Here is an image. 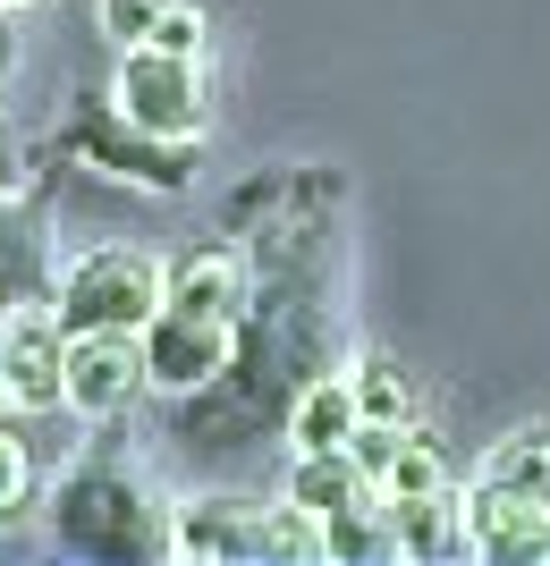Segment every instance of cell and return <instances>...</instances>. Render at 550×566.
Listing matches in <instances>:
<instances>
[{
    "instance_id": "cell-1",
    "label": "cell",
    "mask_w": 550,
    "mask_h": 566,
    "mask_svg": "<svg viewBox=\"0 0 550 566\" xmlns=\"http://www.w3.org/2000/svg\"><path fill=\"white\" fill-rule=\"evenodd\" d=\"M51 542L94 566H144V558H169V516L153 507V491L136 473L76 465L51 491Z\"/></svg>"
},
{
    "instance_id": "cell-2",
    "label": "cell",
    "mask_w": 550,
    "mask_h": 566,
    "mask_svg": "<svg viewBox=\"0 0 550 566\" xmlns=\"http://www.w3.org/2000/svg\"><path fill=\"white\" fill-rule=\"evenodd\" d=\"M162 296H169V271L153 254L102 245V254H85V262L60 271L51 313H60V331H69V338H85V331H153Z\"/></svg>"
},
{
    "instance_id": "cell-3",
    "label": "cell",
    "mask_w": 550,
    "mask_h": 566,
    "mask_svg": "<svg viewBox=\"0 0 550 566\" xmlns=\"http://www.w3.org/2000/svg\"><path fill=\"white\" fill-rule=\"evenodd\" d=\"M69 153L85 169H111V178L153 187V195H187L195 187V144L136 127L120 102H76V111H69Z\"/></svg>"
},
{
    "instance_id": "cell-4",
    "label": "cell",
    "mask_w": 550,
    "mask_h": 566,
    "mask_svg": "<svg viewBox=\"0 0 550 566\" xmlns=\"http://www.w3.org/2000/svg\"><path fill=\"white\" fill-rule=\"evenodd\" d=\"M111 102H120L136 127L153 136H204V76H195L187 51H162V43H127L120 51V76H111Z\"/></svg>"
},
{
    "instance_id": "cell-5",
    "label": "cell",
    "mask_w": 550,
    "mask_h": 566,
    "mask_svg": "<svg viewBox=\"0 0 550 566\" xmlns=\"http://www.w3.org/2000/svg\"><path fill=\"white\" fill-rule=\"evenodd\" d=\"M144 364H153V389H212L229 364H238V322L229 313H187V305H162L153 331H144Z\"/></svg>"
},
{
    "instance_id": "cell-6",
    "label": "cell",
    "mask_w": 550,
    "mask_h": 566,
    "mask_svg": "<svg viewBox=\"0 0 550 566\" xmlns=\"http://www.w3.org/2000/svg\"><path fill=\"white\" fill-rule=\"evenodd\" d=\"M0 398L18 415L69 406V331H60V313H18L0 331Z\"/></svg>"
},
{
    "instance_id": "cell-7",
    "label": "cell",
    "mask_w": 550,
    "mask_h": 566,
    "mask_svg": "<svg viewBox=\"0 0 550 566\" xmlns=\"http://www.w3.org/2000/svg\"><path fill=\"white\" fill-rule=\"evenodd\" d=\"M136 389H153L144 331H85V338H69V406L76 415H120Z\"/></svg>"
},
{
    "instance_id": "cell-8",
    "label": "cell",
    "mask_w": 550,
    "mask_h": 566,
    "mask_svg": "<svg viewBox=\"0 0 550 566\" xmlns=\"http://www.w3.org/2000/svg\"><path fill=\"white\" fill-rule=\"evenodd\" d=\"M169 558H187V566H212V558H271V524L255 499H187L178 516H169Z\"/></svg>"
},
{
    "instance_id": "cell-9",
    "label": "cell",
    "mask_w": 550,
    "mask_h": 566,
    "mask_svg": "<svg viewBox=\"0 0 550 566\" xmlns=\"http://www.w3.org/2000/svg\"><path fill=\"white\" fill-rule=\"evenodd\" d=\"M466 549L500 558V566H542L550 558V507L500 491V482H475V499H466Z\"/></svg>"
},
{
    "instance_id": "cell-10",
    "label": "cell",
    "mask_w": 550,
    "mask_h": 566,
    "mask_svg": "<svg viewBox=\"0 0 550 566\" xmlns=\"http://www.w3.org/2000/svg\"><path fill=\"white\" fill-rule=\"evenodd\" d=\"M356 423H364L356 380H339V373L305 380V389H297V406H288V440H297V449H347V440H356Z\"/></svg>"
},
{
    "instance_id": "cell-11",
    "label": "cell",
    "mask_w": 550,
    "mask_h": 566,
    "mask_svg": "<svg viewBox=\"0 0 550 566\" xmlns=\"http://www.w3.org/2000/svg\"><path fill=\"white\" fill-rule=\"evenodd\" d=\"M162 305H187V313H229V322H238V305H246V271H238V254L204 245V254L169 262V296H162Z\"/></svg>"
},
{
    "instance_id": "cell-12",
    "label": "cell",
    "mask_w": 550,
    "mask_h": 566,
    "mask_svg": "<svg viewBox=\"0 0 550 566\" xmlns=\"http://www.w3.org/2000/svg\"><path fill=\"white\" fill-rule=\"evenodd\" d=\"M288 499L313 507V516H331V507H347V499H373V482H364L356 449H297V465H288Z\"/></svg>"
},
{
    "instance_id": "cell-13",
    "label": "cell",
    "mask_w": 550,
    "mask_h": 566,
    "mask_svg": "<svg viewBox=\"0 0 550 566\" xmlns=\"http://www.w3.org/2000/svg\"><path fill=\"white\" fill-rule=\"evenodd\" d=\"M322 558H398V533H390L382 491H373V499H347V507L322 516Z\"/></svg>"
},
{
    "instance_id": "cell-14",
    "label": "cell",
    "mask_w": 550,
    "mask_h": 566,
    "mask_svg": "<svg viewBox=\"0 0 550 566\" xmlns=\"http://www.w3.org/2000/svg\"><path fill=\"white\" fill-rule=\"evenodd\" d=\"M390 507V533H398V558H449L466 549V533H449V499H382Z\"/></svg>"
},
{
    "instance_id": "cell-15",
    "label": "cell",
    "mask_w": 550,
    "mask_h": 566,
    "mask_svg": "<svg viewBox=\"0 0 550 566\" xmlns=\"http://www.w3.org/2000/svg\"><path fill=\"white\" fill-rule=\"evenodd\" d=\"M482 482H500V491L542 499V507H550V431H517V440L482 465Z\"/></svg>"
},
{
    "instance_id": "cell-16",
    "label": "cell",
    "mask_w": 550,
    "mask_h": 566,
    "mask_svg": "<svg viewBox=\"0 0 550 566\" xmlns=\"http://www.w3.org/2000/svg\"><path fill=\"white\" fill-rule=\"evenodd\" d=\"M356 406H364V423H407V380H398L390 355H364L356 364Z\"/></svg>"
},
{
    "instance_id": "cell-17",
    "label": "cell",
    "mask_w": 550,
    "mask_h": 566,
    "mask_svg": "<svg viewBox=\"0 0 550 566\" xmlns=\"http://www.w3.org/2000/svg\"><path fill=\"white\" fill-rule=\"evenodd\" d=\"M25 491H34V457H25L18 423H0V524L25 516Z\"/></svg>"
},
{
    "instance_id": "cell-18",
    "label": "cell",
    "mask_w": 550,
    "mask_h": 566,
    "mask_svg": "<svg viewBox=\"0 0 550 566\" xmlns=\"http://www.w3.org/2000/svg\"><path fill=\"white\" fill-rule=\"evenodd\" d=\"M169 18V0H102V34H111V43H153V25Z\"/></svg>"
},
{
    "instance_id": "cell-19",
    "label": "cell",
    "mask_w": 550,
    "mask_h": 566,
    "mask_svg": "<svg viewBox=\"0 0 550 566\" xmlns=\"http://www.w3.org/2000/svg\"><path fill=\"white\" fill-rule=\"evenodd\" d=\"M153 43H162V51H187V60H195V51H204V18H195L187 0H169V18L153 25Z\"/></svg>"
},
{
    "instance_id": "cell-20",
    "label": "cell",
    "mask_w": 550,
    "mask_h": 566,
    "mask_svg": "<svg viewBox=\"0 0 550 566\" xmlns=\"http://www.w3.org/2000/svg\"><path fill=\"white\" fill-rule=\"evenodd\" d=\"M25 187H34V169H25V144H18V127L0 118V203H18Z\"/></svg>"
},
{
    "instance_id": "cell-21",
    "label": "cell",
    "mask_w": 550,
    "mask_h": 566,
    "mask_svg": "<svg viewBox=\"0 0 550 566\" xmlns=\"http://www.w3.org/2000/svg\"><path fill=\"white\" fill-rule=\"evenodd\" d=\"M18 69V9H0V76Z\"/></svg>"
},
{
    "instance_id": "cell-22",
    "label": "cell",
    "mask_w": 550,
    "mask_h": 566,
    "mask_svg": "<svg viewBox=\"0 0 550 566\" xmlns=\"http://www.w3.org/2000/svg\"><path fill=\"white\" fill-rule=\"evenodd\" d=\"M0 9H51V0H0Z\"/></svg>"
}]
</instances>
